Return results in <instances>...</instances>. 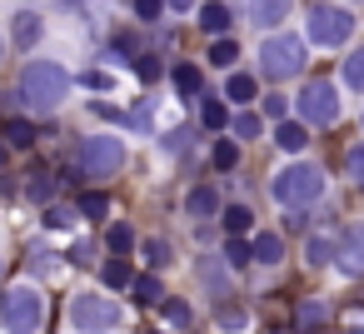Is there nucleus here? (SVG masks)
Wrapping results in <instances>:
<instances>
[{
    "label": "nucleus",
    "mask_w": 364,
    "mask_h": 334,
    "mask_svg": "<svg viewBox=\"0 0 364 334\" xmlns=\"http://www.w3.org/2000/svg\"><path fill=\"white\" fill-rule=\"evenodd\" d=\"M70 95V75L55 65V60H31L26 70H21V100L31 105V110H55L60 100Z\"/></svg>",
    "instance_id": "1"
},
{
    "label": "nucleus",
    "mask_w": 364,
    "mask_h": 334,
    "mask_svg": "<svg viewBox=\"0 0 364 334\" xmlns=\"http://www.w3.org/2000/svg\"><path fill=\"white\" fill-rule=\"evenodd\" d=\"M324 195V170L319 165H284V170H274V180H269V200L274 205H289V210H304V205H314Z\"/></svg>",
    "instance_id": "2"
},
{
    "label": "nucleus",
    "mask_w": 364,
    "mask_h": 334,
    "mask_svg": "<svg viewBox=\"0 0 364 334\" xmlns=\"http://www.w3.org/2000/svg\"><path fill=\"white\" fill-rule=\"evenodd\" d=\"M0 319H6L11 334H41V324H46V294L31 289V284L6 289V299H0Z\"/></svg>",
    "instance_id": "3"
},
{
    "label": "nucleus",
    "mask_w": 364,
    "mask_h": 334,
    "mask_svg": "<svg viewBox=\"0 0 364 334\" xmlns=\"http://www.w3.org/2000/svg\"><path fill=\"white\" fill-rule=\"evenodd\" d=\"M259 70L269 80H294L304 70V41L299 36H269L259 50Z\"/></svg>",
    "instance_id": "4"
},
{
    "label": "nucleus",
    "mask_w": 364,
    "mask_h": 334,
    "mask_svg": "<svg viewBox=\"0 0 364 334\" xmlns=\"http://www.w3.org/2000/svg\"><path fill=\"white\" fill-rule=\"evenodd\" d=\"M115 324H120V309L105 294H75L70 299V329L75 334H105Z\"/></svg>",
    "instance_id": "5"
},
{
    "label": "nucleus",
    "mask_w": 364,
    "mask_h": 334,
    "mask_svg": "<svg viewBox=\"0 0 364 334\" xmlns=\"http://www.w3.org/2000/svg\"><path fill=\"white\" fill-rule=\"evenodd\" d=\"M349 31H354V16H349L344 6H314V11L304 16V36H309L314 45H344Z\"/></svg>",
    "instance_id": "6"
},
{
    "label": "nucleus",
    "mask_w": 364,
    "mask_h": 334,
    "mask_svg": "<svg viewBox=\"0 0 364 334\" xmlns=\"http://www.w3.org/2000/svg\"><path fill=\"white\" fill-rule=\"evenodd\" d=\"M299 120L304 125H334L339 120V90L329 80H314L299 90Z\"/></svg>",
    "instance_id": "7"
},
{
    "label": "nucleus",
    "mask_w": 364,
    "mask_h": 334,
    "mask_svg": "<svg viewBox=\"0 0 364 334\" xmlns=\"http://www.w3.org/2000/svg\"><path fill=\"white\" fill-rule=\"evenodd\" d=\"M75 160H80L85 175H115V170L125 165V145H120L115 135H90Z\"/></svg>",
    "instance_id": "8"
},
{
    "label": "nucleus",
    "mask_w": 364,
    "mask_h": 334,
    "mask_svg": "<svg viewBox=\"0 0 364 334\" xmlns=\"http://www.w3.org/2000/svg\"><path fill=\"white\" fill-rule=\"evenodd\" d=\"M334 264H339V274H349V279L364 274V225H344V230H339V239H334Z\"/></svg>",
    "instance_id": "9"
},
{
    "label": "nucleus",
    "mask_w": 364,
    "mask_h": 334,
    "mask_svg": "<svg viewBox=\"0 0 364 334\" xmlns=\"http://www.w3.org/2000/svg\"><path fill=\"white\" fill-rule=\"evenodd\" d=\"M289 11H294V0H250V21L259 31H279L289 21Z\"/></svg>",
    "instance_id": "10"
},
{
    "label": "nucleus",
    "mask_w": 364,
    "mask_h": 334,
    "mask_svg": "<svg viewBox=\"0 0 364 334\" xmlns=\"http://www.w3.org/2000/svg\"><path fill=\"white\" fill-rule=\"evenodd\" d=\"M185 210H190V220H215V215H225L215 185H195V190L185 195Z\"/></svg>",
    "instance_id": "11"
},
{
    "label": "nucleus",
    "mask_w": 364,
    "mask_h": 334,
    "mask_svg": "<svg viewBox=\"0 0 364 334\" xmlns=\"http://www.w3.org/2000/svg\"><path fill=\"white\" fill-rule=\"evenodd\" d=\"M200 26H205L210 36H225V31L235 26V16H230L225 0H205V6H200Z\"/></svg>",
    "instance_id": "12"
},
{
    "label": "nucleus",
    "mask_w": 364,
    "mask_h": 334,
    "mask_svg": "<svg viewBox=\"0 0 364 334\" xmlns=\"http://www.w3.org/2000/svg\"><path fill=\"white\" fill-rule=\"evenodd\" d=\"M274 145L289 150V155H299V150L309 145V125H304V120H284V125L274 130Z\"/></svg>",
    "instance_id": "13"
},
{
    "label": "nucleus",
    "mask_w": 364,
    "mask_h": 334,
    "mask_svg": "<svg viewBox=\"0 0 364 334\" xmlns=\"http://www.w3.org/2000/svg\"><path fill=\"white\" fill-rule=\"evenodd\" d=\"M304 259H309V269H324V264H334V239H329V235H309V244H304Z\"/></svg>",
    "instance_id": "14"
},
{
    "label": "nucleus",
    "mask_w": 364,
    "mask_h": 334,
    "mask_svg": "<svg viewBox=\"0 0 364 334\" xmlns=\"http://www.w3.org/2000/svg\"><path fill=\"white\" fill-rule=\"evenodd\" d=\"M36 41H41V16H36V11H21V16H16V45L31 50Z\"/></svg>",
    "instance_id": "15"
},
{
    "label": "nucleus",
    "mask_w": 364,
    "mask_h": 334,
    "mask_svg": "<svg viewBox=\"0 0 364 334\" xmlns=\"http://www.w3.org/2000/svg\"><path fill=\"white\" fill-rule=\"evenodd\" d=\"M250 244H255V259H259V264H279V259H284V239H279V235H255Z\"/></svg>",
    "instance_id": "16"
},
{
    "label": "nucleus",
    "mask_w": 364,
    "mask_h": 334,
    "mask_svg": "<svg viewBox=\"0 0 364 334\" xmlns=\"http://www.w3.org/2000/svg\"><path fill=\"white\" fill-rule=\"evenodd\" d=\"M324 314H329V309H324V299H304V304L294 309V324L309 334V329H319V324H324Z\"/></svg>",
    "instance_id": "17"
},
{
    "label": "nucleus",
    "mask_w": 364,
    "mask_h": 334,
    "mask_svg": "<svg viewBox=\"0 0 364 334\" xmlns=\"http://www.w3.org/2000/svg\"><path fill=\"white\" fill-rule=\"evenodd\" d=\"M339 75H344V85H349L354 95H364V45H359L354 55H344V70H339Z\"/></svg>",
    "instance_id": "18"
},
{
    "label": "nucleus",
    "mask_w": 364,
    "mask_h": 334,
    "mask_svg": "<svg viewBox=\"0 0 364 334\" xmlns=\"http://www.w3.org/2000/svg\"><path fill=\"white\" fill-rule=\"evenodd\" d=\"M6 145H11V150H31V145H36V125H31V120H11V125H6Z\"/></svg>",
    "instance_id": "19"
},
{
    "label": "nucleus",
    "mask_w": 364,
    "mask_h": 334,
    "mask_svg": "<svg viewBox=\"0 0 364 334\" xmlns=\"http://www.w3.org/2000/svg\"><path fill=\"white\" fill-rule=\"evenodd\" d=\"M220 225H225V235H235V239H240V235H245V230L255 225V215H250L245 205H230V210L220 215Z\"/></svg>",
    "instance_id": "20"
},
{
    "label": "nucleus",
    "mask_w": 364,
    "mask_h": 334,
    "mask_svg": "<svg viewBox=\"0 0 364 334\" xmlns=\"http://www.w3.org/2000/svg\"><path fill=\"white\" fill-rule=\"evenodd\" d=\"M130 289H135V299H140V304H165V289H160V279H155V274H135V284H130Z\"/></svg>",
    "instance_id": "21"
},
{
    "label": "nucleus",
    "mask_w": 364,
    "mask_h": 334,
    "mask_svg": "<svg viewBox=\"0 0 364 334\" xmlns=\"http://www.w3.org/2000/svg\"><path fill=\"white\" fill-rule=\"evenodd\" d=\"M235 60H240V45H235L230 36H220V41L210 45V65H220V70H230Z\"/></svg>",
    "instance_id": "22"
},
{
    "label": "nucleus",
    "mask_w": 364,
    "mask_h": 334,
    "mask_svg": "<svg viewBox=\"0 0 364 334\" xmlns=\"http://www.w3.org/2000/svg\"><path fill=\"white\" fill-rule=\"evenodd\" d=\"M225 95H230V105H250L255 100V75H230Z\"/></svg>",
    "instance_id": "23"
},
{
    "label": "nucleus",
    "mask_w": 364,
    "mask_h": 334,
    "mask_svg": "<svg viewBox=\"0 0 364 334\" xmlns=\"http://www.w3.org/2000/svg\"><path fill=\"white\" fill-rule=\"evenodd\" d=\"M210 165H215V170H235V165H240V145H235V140H215Z\"/></svg>",
    "instance_id": "24"
},
{
    "label": "nucleus",
    "mask_w": 364,
    "mask_h": 334,
    "mask_svg": "<svg viewBox=\"0 0 364 334\" xmlns=\"http://www.w3.org/2000/svg\"><path fill=\"white\" fill-rule=\"evenodd\" d=\"M26 195H31L36 205H46V200L55 195V180H50L46 170H31V180H26Z\"/></svg>",
    "instance_id": "25"
},
{
    "label": "nucleus",
    "mask_w": 364,
    "mask_h": 334,
    "mask_svg": "<svg viewBox=\"0 0 364 334\" xmlns=\"http://www.w3.org/2000/svg\"><path fill=\"white\" fill-rule=\"evenodd\" d=\"M105 244H110V254H120V259H125V254L135 249V230H130V225H110Z\"/></svg>",
    "instance_id": "26"
},
{
    "label": "nucleus",
    "mask_w": 364,
    "mask_h": 334,
    "mask_svg": "<svg viewBox=\"0 0 364 334\" xmlns=\"http://www.w3.org/2000/svg\"><path fill=\"white\" fill-rule=\"evenodd\" d=\"M100 279H105L110 289H125V284H135V274H130V264H125L120 254H115V259H110V264L100 269Z\"/></svg>",
    "instance_id": "27"
},
{
    "label": "nucleus",
    "mask_w": 364,
    "mask_h": 334,
    "mask_svg": "<svg viewBox=\"0 0 364 334\" xmlns=\"http://www.w3.org/2000/svg\"><path fill=\"white\" fill-rule=\"evenodd\" d=\"M175 90H180L185 100H195V95H200V70H195V65H175Z\"/></svg>",
    "instance_id": "28"
},
{
    "label": "nucleus",
    "mask_w": 364,
    "mask_h": 334,
    "mask_svg": "<svg viewBox=\"0 0 364 334\" xmlns=\"http://www.w3.org/2000/svg\"><path fill=\"white\" fill-rule=\"evenodd\" d=\"M75 210H80L85 220H100V215L110 210V195H100V190H90V195H80V200H75Z\"/></svg>",
    "instance_id": "29"
},
{
    "label": "nucleus",
    "mask_w": 364,
    "mask_h": 334,
    "mask_svg": "<svg viewBox=\"0 0 364 334\" xmlns=\"http://www.w3.org/2000/svg\"><path fill=\"white\" fill-rule=\"evenodd\" d=\"M195 274L205 279V289H210V294H225V269H220L215 259H200V264H195Z\"/></svg>",
    "instance_id": "30"
},
{
    "label": "nucleus",
    "mask_w": 364,
    "mask_h": 334,
    "mask_svg": "<svg viewBox=\"0 0 364 334\" xmlns=\"http://www.w3.org/2000/svg\"><path fill=\"white\" fill-rule=\"evenodd\" d=\"M200 120H205V130H225V125H230V110H225L220 100H205V105H200Z\"/></svg>",
    "instance_id": "31"
},
{
    "label": "nucleus",
    "mask_w": 364,
    "mask_h": 334,
    "mask_svg": "<svg viewBox=\"0 0 364 334\" xmlns=\"http://www.w3.org/2000/svg\"><path fill=\"white\" fill-rule=\"evenodd\" d=\"M250 259H255V244H245V239H235V235H230V244H225V264H230V269H240V264H250Z\"/></svg>",
    "instance_id": "32"
},
{
    "label": "nucleus",
    "mask_w": 364,
    "mask_h": 334,
    "mask_svg": "<svg viewBox=\"0 0 364 334\" xmlns=\"http://www.w3.org/2000/svg\"><path fill=\"white\" fill-rule=\"evenodd\" d=\"M145 259H150L155 269H165V264H170V239H145Z\"/></svg>",
    "instance_id": "33"
},
{
    "label": "nucleus",
    "mask_w": 364,
    "mask_h": 334,
    "mask_svg": "<svg viewBox=\"0 0 364 334\" xmlns=\"http://www.w3.org/2000/svg\"><path fill=\"white\" fill-rule=\"evenodd\" d=\"M230 130H235V140H255L259 135V115H235Z\"/></svg>",
    "instance_id": "34"
},
{
    "label": "nucleus",
    "mask_w": 364,
    "mask_h": 334,
    "mask_svg": "<svg viewBox=\"0 0 364 334\" xmlns=\"http://www.w3.org/2000/svg\"><path fill=\"white\" fill-rule=\"evenodd\" d=\"M46 225H50V230H65V225H75V210H65V205H50V210H46Z\"/></svg>",
    "instance_id": "35"
},
{
    "label": "nucleus",
    "mask_w": 364,
    "mask_h": 334,
    "mask_svg": "<svg viewBox=\"0 0 364 334\" xmlns=\"http://www.w3.org/2000/svg\"><path fill=\"white\" fill-rule=\"evenodd\" d=\"M220 329H245V309L240 304H220Z\"/></svg>",
    "instance_id": "36"
},
{
    "label": "nucleus",
    "mask_w": 364,
    "mask_h": 334,
    "mask_svg": "<svg viewBox=\"0 0 364 334\" xmlns=\"http://www.w3.org/2000/svg\"><path fill=\"white\" fill-rule=\"evenodd\" d=\"M344 165H349V185H364V145H354Z\"/></svg>",
    "instance_id": "37"
},
{
    "label": "nucleus",
    "mask_w": 364,
    "mask_h": 334,
    "mask_svg": "<svg viewBox=\"0 0 364 334\" xmlns=\"http://www.w3.org/2000/svg\"><path fill=\"white\" fill-rule=\"evenodd\" d=\"M165 319L170 324H190V304L185 299H165Z\"/></svg>",
    "instance_id": "38"
},
{
    "label": "nucleus",
    "mask_w": 364,
    "mask_h": 334,
    "mask_svg": "<svg viewBox=\"0 0 364 334\" xmlns=\"http://www.w3.org/2000/svg\"><path fill=\"white\" fill-rule=\"evenodd\" d=\"M165 6H170V0H135V16H140V21H155Z\"/></svg>",
    "instance_id": "39"
},
{
    "label": "nucleus",
    "mask_w": 364,
    "mask_h": 334,
    "mask_svg": "<svg viewBox=\"0 0 364 334\" xmlns=\"http://www.w3.org/2000/svg\"><path fill=\"white\" fill-rule=\"evenodd\" d=\"M284 110H289V105H284V95H269V100H264V115H269V120H279Z\"/></svg>",
    "instance_id": "40"
},
{
    "label": "nucleus",
    "mask_w": 364,
    "mask_h": 334,
    "mask_svg": "<svg viewBox=\"0 0 364 334\" xmlns=\"http://www.w3.org/2000/svg\"><path fill=\"white\" fill-rule=\"evenodd\" d=\"M135 70H140V80H155V75H160V60H140Z\"/></svg>",
    "instance_id": "41"
},
{
    "label": "nucleus",
    "mask_w": 364,
    "mask_h": 334,
    "mask_svg": "<svg viewBox=\"0 0 364 334\" xmlns=\"http://www.w3.org/2000/svg\"><path fill=\"white\" fill-rule=\"evenodd\" d=\"M170 6H175V11H190V6H195V0H170Z\"/></svg>",
    "instance_id": "42"
},
{
    "label": "nucleus",
    "mask_w": 364,
    "mask_h": 334,
    "mask_svg": "<svg viewBox=\"0 0 364 334\" xmlns=\"http://www.w3.org/2000/svg\"><path fill=\"white\" fill-rule=\"evenodd\" d=\"M6 160H11V145H0V170H6Z\"/></svg>",
    "instance_id": "43"
},
{
    "label": "nucleus",
    "mask_w": 364,
    "mask_h": 334,
    "mask_svg": "<svg viewBox=\"0 0 364 334\" xmlns=\"http://www.w3.org/2000/svg\"><path fill=\"white\" fill-rule=\"evenodd\" d=\"M0 60H6V41H0Z\"/></svg>",
    "instance_id": "44"
},
{
    "label": "nucleus",
    "mask_w": 364,
    "mask_h": 334,
    "mask_svg": "<svg viewBox=\"0 0 364 334\" xmlns=\"http://www.w3.org/2000/svg\"><path fill=\"white\" fill-rule=\"evenodd\" d=\"M349 6H364V0H349Z\"/></svg>",
    "instance_id": "45"
}]
</instances>
